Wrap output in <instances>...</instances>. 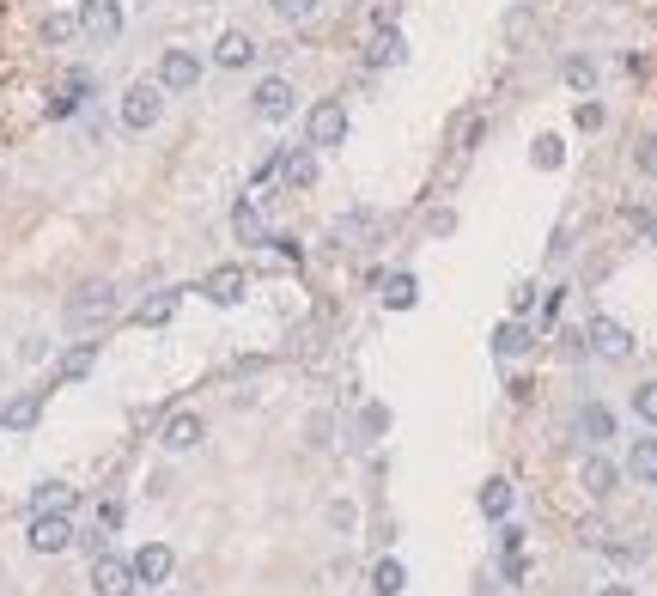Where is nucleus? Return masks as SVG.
<instances>
[{
  "mask_svg": "<svg viewBox=\"0 0 657 596\" xmlns=\"http://www.w3.org/2000/svg\"><path fill=\"white\" fill-rule=\"evenodd\" d=\"M61 317H67V329H104L116 317V286L110 280H80Z\"/></svg>",
  "mask_w": 657,
  "mask_h": 596,
  "instance_id": "nucleus-1",
  "label": "nucleus"
},
{
  "mask_svg": "<svg viewBox=\"0 0 657 596\" xmlns=\"http://www.w3.org/2000/svg\"><path fill=\"white\" fill-rule=\"evenodd\" d=\"M159 116H165V86H159V80H140V86L122 92V128H128V134L159 128Z\"/></svg>",
  "mask_w": 657,
  "mask_h": 596,
  "instance_id": "nucleus-2",
  "label": "nucleus"
},
{
  "mask_svg": "<svg viewBox=\"0 0 657 596\" xmlns=\"http://www.w3.org/2000/svg\"><path fill=\"white\" fill-rule=\"evenodd\" d=\"M31 554H67L73 542H80V530H73L67 511H31Z\"/></svg>",
  "mask_w": 657,
  "mask_h": 596,
  "instance_id": "nucleus-3",
  "label": "nucleus"
},
{
  "mask_svg": "<svg viewBox=\"0 0 657 596\" xmlns=\"http://www.w3.org/2000/svg\"><path fill=\"white\" fill-rule=\"evenodd\" d=\"M92 590L98 596H134L140 584H134V560H122V554H92Z\"/></svg>",
  "mask_w": 657,
  "mask_h": 596,
  "instance_id": "nucleus-4",
  "label": "nucleus"
},
{
  "mask_svg": "<svg viewBox=\"0 0 657 596\" xmlns=\"http://www.w3.org/2000/svg\"><path fill=\"white\" fill-rule=\"evenodd\" d=\"M80 31L92 43H116L122 37V0H80Z\"/></svg>",
  "mask_w": 657,
  "mask_h": 596,
  "instance_id": "nucleus-5",
  "label": "nucleus"
},
{
  "mask_svg": "<svg viewBox=\"0 0 657 596\" xmlns=\"http://www.w3.org/2000/svg\"><path fill=\"white\" fill-rule=\"evenodd\" d=\"M292 104H299V92H292L286 80H274V73H268V80H256V92H250V110H256L262 122H286Z\"/></svg>",
  "mask_w": 657,
  "mask_h": 596,
  "instance_id": "nucleus-6",
  "label": "nucleus"
},
{
  "mask_svg": "<svg viewBox=\"0 0 657 596\" xmlns=\"http://www.w3.org/2000/svg\"><path fill=\"white\" fill-rule=\"evenodd\" d=\"M305 134H311V146H323V153H329V146L347 140V110H341L335 98H323V104L305 116Z\"/></svg>",
  "mask_w": 657,
  "mask_h": 596,
  "instance_id": "nucleus-7",
  "label": "nucleus"
},
{
  "mask_svg": "<svg viewBox=\"0 0 657 596\" xmlns=\"http://www.w3.org/2000/svg\"><path fill=\"white\" fill-rule=\"evenodd\" d=\"M195 80H201V61L189 49H165L159 55V86L165 92H195Z\"/></svg>",
  "mask_w": 657,
  "mask_h": 596,
  "instance_id": "nucleus-8",
  "label": "nucleus"
},
{
  "mask_svg": "<svg viewBox=\"0 0 657 596\" xmlns=\"http://www.w3.org/2000/svg\"><path fill=\"white\" fill-rule=\"evenodd\" d=\"M201 438H207V426H201V414H189V408H183V414H171V420L159 426V444H165V451H177V457H183V451H195Z\"/></svg>",
  "mask_w": 657,
  "mask_h": 596,
  "instance_id": "nucleus-9",
  "label": "nucleus"
},
{
  "mask_svg": "<svg viewBox=\"0 0 657 596\" xmlns=\"http://www.w3.org/2000/svg\"><path fill=\"white\" fill-rule=\"evenodd\" d=\"M177 572V554L165 548V542H146L140 554H134V584H165Z\"/></svg>",
  "mask_w": 657,
  "mask_h": 596,
  "instance_id": "nucleus-10",
  "label": "nucleus"
},
{
  "mask_svg": "<svg viewBox=\"0 0 657 596\" xmlns=\"http://www.w3.org/2000/svg\"><path fill=\"white\" fill-rule=\"evenodd\" d=\"M213 61L226 67V73L250 67V61H256V37H250V31H219V43H213Z\"/></svg>",
  "mask_w": 657,
  "mask_h": 596,
  "instance_id": "nucleus-11",
  "label": "nucleus"
},
{
  "mask_svg": "<svg viewBox=\"0 0 657 596\" xmlns=\"http://www.w3.org/2000/svg\"><path fill=\"white\" fill-rule=\"evenodd\" d=\"M402 55H408V43H402L396 25H378L372 37H365V67H396Z\"/></svg>",
  "mask_w": 657,
  "mask_h": 596,
  "instance_id": "nucleus-12",
  "label": "nucleus"
},
{
  "mask_svg": "<svg viewBox=\"0 0 657 596\" xmlns=\"http://www.w3.org/2000/svg\"><path fill=\"white\" fill-rule=\"evenodd\" d=\"M591 353H603V359H627V353H633V335H627L615 317H597V323H591Z\"/></svg>",
  "mask_w": 657,
  "mask_h": 596,
  "instance_id": "nucleus-13",
  "label": "nucleus"
},
{
  "mask_svg": "<svg viewBox=\"0 0 657 596\" xmlns=\"http://www.w3.org/2000/svg\"><path fill=\"white\" fill-rule=\"evenodd\" d=\"M244 286H250V274H244V268H213V274L201 280V292L213 298V305H238Z\"/></svg>",
  "mask_w": 657,
  "mask_h": 596,
  "instance_id": "nucleus-14",
  "label": "nucleus"
},
{
  "mask_svg": "<svg viewBox=\"0 0 657 596\" xmlns=\"http://www.w3.org/2000/svg\"><path fill=\"white\" fill-rule=\"evenodd\" d=\"M578 438H584V444H609V438H615V408L584 402V408H578Z\"/></svg>",
  "mask_w": 657,
  "mask_h": 596,
  "instance_id": "nucleus-15",
  "label": "nucleus"
},
{
  "mask_svg": "<svg viewBox=\"0 0 657 596\" xmlns=\"http://www.w3.org/2000/svg\"><path fill=\"white\" fill-rule=\"evenodd\" d=\"M578 481H584V493H591V499H609V493H615V481H621V469H615L609 457H584Z\"/></svg>",
  "mask_w": 657,
  "mask_h": 596,
  "instance_id": "nucleus-16",
  "label": "nucleus"
},
{
  "mask_svg": "<svg viewBox=\"0 0 657 596\" xmlns=\"http://www.w3.org/2000/svg\"><path fill=\"white\" fill-rule=\"evenodd\" d=\"M280 177H286V189H311V183H317V146L286 153V159H280Z\"/></svg>",
  "mask_w": 657,
  "mask_h": 596,
  "instance_id": "nucleus-17",
  "label": "nucleus"
},
{
  "mask_svg": "<svg viewBox=\"0 0 657 596\" xmlns=\"http://www.w3.org/2000/svg\"><path fill=\"white\" fill-rule=\"evenodd\" d=\"M73 499H80V487H67V481H37L31 487V511H73Z\"/></svg>",
  "mask_w": 657,
  "mask_h": 596,
  "instance_id": "nucleus-18",
  "label": "nucleus"
},
{
  "mask_svg": "<svg viewBox=\"0 0 657 596\" xmlns=\"http://www.w3.org/2000/svg\"><path fill=\"white\" fill-rule=\"evenodd\" d=\"M232 232H238V244H268V226H262V213H256L250 195L232 207Z\"/></svg>",
  "mask_w": 657,
  "mask_h": 596,
  "instance_id": "nucleus-19",
  "label": "nucleus"
},
{
  "mask_svg": "<svg viewBox=\"0 0 657 596\" xmlns=\"http://www.w3.org/2000/svg\"><path fill=\"white\" fill-rule=\"evenodd\" d=\"M420 305V280L414 274H390L384 280V311H414Z\"/></svg>",
  "mask_w": 657,
  "mask_h": 596,
  "instance_id": "nucleus-20",
  "label": "nucleus"
},
{
  "mask_svg": "<svg viewBox=\"0 0 657 596\" xmlns=\"http://www.w3.org/2000/svg\"><path fill=\"white\" fill-rule=\"evenodd\" d=\"M171 317H177V292H171V286H165V292H153V298H146V305L134 311V323H140V329H159V323H171Z\"/></svg>",
  "mask_w": 657,
  "mask_h": 596,
  "instance_id": "nucleus-21",
  "label": "nucleus"
},
{
  "mask_svg": "<svg viewBox=\"0 0 657 596\" xmlns=\"http://www.w3.org/2000/svg\"><path fill=\"white\" fill-rule=\"evenodd\" d=\"M92 365H98V347H92V341H80V347H67V353H61V365H55V371H61V384H80Z\"/></svg>",
  "mask_w": 657,
  "mask_h": 596,
  "instance_id": "nucleus-22",
  "label": "nucleus"
},
{
  "mask_svg": "<svg viewBox=\"0 0 657 596\" xmlns=\"http://www.w3.org/2000/svg\"><path fill=\"white\" fill-rule=\"evenodd\" d=\"M43 420V396H19L7 414H0V432H31Z\"/></svg>",
  "mask_w": 657,
  "mask_h": 596,
  "instance_id": "nucleus-23",
  "label": "nucleus"
},
{
  "mask_svg": "<svg viewBox=\"0 0 657 596\" xmlns=\"http://www.w3.org/2000/svg\"><path fill=\"white\" fill-rule=\"evenodd\" d=\"M372 590H378V596H402V590H408V566H402V560H378V566H372Z\"/></svg>",
  "mask_w": 657,
  "mask_h": 596,
  "instance_id": "nucleus-24",
  "label": "nucleus"
},
{
  "mask_svg": "<svg viewBox=\"0 0 657 596\" xmlns=\"http://www.w3.org/2000/svg\"><path fill=\"white\" fill-rule=\"evenodd\" d=\"M627 475L633 481H657V438H639L627 451Z\"/></svg>",
  "mask_w": 657,
  "mask_h": 596,
  "instance_id": "nucleus-25",
  "label": "nucleus"
},
{
  "mask_svg": "<svg viewBox=\"0 0 657 596\" xmlns=\"http://www.w3.org/2000/svg\"><path fill=\"white\" fill-rule=\"evenodd\" d=\"M530 159H536V171H560V165H566V140H560V134H542V140L530 146Z\"/></svg>",
  "mask_w": 657,
  "mask_h": 596,
  "instance_id": "nucleus-26",
  "label": "nucleus"
},
{
  "mask_svg": "<svg viewBox=\"0 0 657 596\" xmlns=\"http://www.w3.org/2000/svg\"><path fill=\"white\" fill-rule=\"evenodd\" d=\"M524 347H530V329H524V323H499V329H493V353H499V359L524 353Z\"/></svg>",
  "mask_w": 657,
  "mask_h": 596,
  "instance_id": "nucleus-27",
  "label": "nucleus"
},
{
  "mask_svg": "<svg viewBox=\"0 0 657 596\" xmlns=\"http://www.w3.org/2000/svg\"><path fill=\"white\" fill-rule=\"evenodd\" d=\"M481 511L493 517V524H505V511H511V481H487V487H481Z\"/></svg>",
  "mask_w": 657,
  "mask_h": 596,
  "instance_id": "nucleus-28",
  "label": "nucleus"
},
{
  "mask_svg": "<svg viewBox=\"0 0 657 596\" xmlns=\"http://www.w3.org/2000/svg\"><path fill=\"white\" fill-rule=\"evenodd\" d=\"M80 37V13H49L43 19V43H73Z\"/></svg>",
  "mask_w": 657,
  "mask_h": 596,
  "instance_id": "nucleus-29",
  "label": "nucleus"
},
{
  "mask_svg": "<svg viewBox=\"0 0 657 596\" xmlns=\"http://www.w3.org/2000/svg\"><path fill=\"white\" fill-rule=\"evenodd\" d=\"M566 86H572V92H591V86H597V61L572 55V61H566Z\"/></svg>",
  "mask_w": 657,
  "mask_h": 596,
  "instance_id": "nucleus-30",
  "label": "nucleus"
},
{
  "mask_svg": "<svg viewBox=\"0 0 657 596\" xmlns=\"http://www.w3.org/2000/svg\"><path fill=\"white\" fill-rule=\"evenodd\" d=\"M268 7H274V13H280L286 25H305V19L317 13V0H268Z\"/></svg>",
  "mask_w": 657,
  "mask_h": 596,
  "instance_id": "nucleus-31",
  "label": "nucleus"
},
{
  "mask_svg": "<svg viewBox=\"0 0 657 596\" xmlns=\"http://www.w3.org/2000/svg\"><path fill=\"white\" fill-rule=\"evenodd\" d=\"M359 426H365V438L390 432V408H384V402H365V408H359Z\"/></svg>",
  "mask_w": 657,
  "mask_h": 596,
  "instance_id": "nucleus-32",
  "label": "nucleus"
},
{
  "mask_svg": "<svg viewBox=\"0 0 657 596\" xmlns=\"http://www.w3.org/2000/svg\"><path fill=\"white\" fill-rule=\"evenodd\" d=\"M633 414H639L645 426H657V384H639V390H633Z\"/></svg>",
  "mask_w": 657,
  "mask_h": 596,
  "instance_id": "nucleus-33",
  "label": "nucleus"
},
{
  "mask_svg": "<svg viewBox=\"0 0 657 596\" xmlns=\"http://www.w3.org/2000/svg\"><path fill=\"white\" fill-rule=\"evenodd\" d=\"M603 548H609L615 560H645V554H651V542H645V536H633V542H603Z\"/></svg>",
  "mask_w": 657,
  "mask_h": 596,
  "instance_id": "nucleus-34",
  "label": "nucleus"
},
{
  "mask_svg": "<svg viewBox=\"0 0 657 596\" xmlns=\"http://www.w3.org/2000/svg\"><path fill=\"white\" fill-rule=\"evenodd\" d=\"M627 226H633V232H645V238L657 244V213H645V207H627Z\"/></svg>",
  "mask_w": 657,
  "mask_h": 596,
  "instance_id": "nucleus-35",
  "label": "nucleus"
},
{
  "mask_svg": "<svg viewBox=\"0 0 657 596\" xmlns=\"http://www.w3.org/2000/svg\"><path fill=\"white\" fill-rule=\"evenodd\" d=\"M578 128H584V134L603 128V104H578Z\"/></svg>",
  "mask_w": 657,
  "mask_h": 596,
  "instance_id": "nucleus-36",
  "label": "nucleus"
},
{
  "mask_svg": "<svg viewBox=\"0 0 657 596\" xmlns=\"http://www.w3.org/2000/svg\"><path fill=\"white\" fill-rule=\"evenodd\" d=\"M98 524H104V530H122V505H116V499L98 505Z\"/></svg>",
  "mask_w": 657,
  "mask_h": 596,
  "instance_id": "nucleus-37",
  "label": "nucleus"
},
{
  "mask_svg": "<svg viewBox=\"0 0 657 596\" xmlns=\"http://www.w3.org/2000/svg\"><path fill=\"white\" fill-rule=\"evenodd\" d=\"M499 548H505V554H524V530L505 524V530H499Z\"/></svg>",
  "mask_w": 657,
  "mask_h": 596,
  "instance_id": "nucleus-38",
  "label": "nucleus"
},
{
  "mask_svg": "<svg viewBox=\"0 0 657 596\" xmlns=\"http://www.w3.org/2000/svg\"><path fill=\"white\" fill-rule=\"evenodd\" d=\"M639 171H651V177H657V134L639 146Z\"/></svg>",
  "mask_w": 657,
  "mask_h": 596,
  "instance_id": "nucleus-39",
  "label": "nucleus"
},
{
  "mask_svg": "<svg viewBox=\"0 0 657 596\" xmlns=\"http://www.w3.org/2000/svg\"><path fill=\"white\" fill-rule=\"evenodd\" d=\"M597 596H633V590H627V584H603Z\"/></svg>",
  "mask_w": 657,
  "mask_h": 596,
  "instance_id": "nucleus-40",
  "label": "nucleus"
}]
</instances>
